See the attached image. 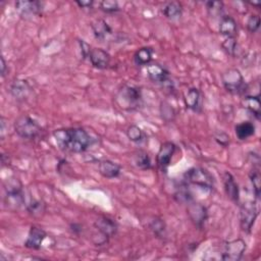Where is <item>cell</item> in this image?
<instances>
[{"instance_id": "3", "label": "cell", "mask_w": 261, "mask_h": 261, "mask_svg": "<svg viewBox=\"0 0 261 261\" xmlns=\"http://www.w3.org/2000/svg\"><path fill=\"white\" fill-rule=\"evenodd\" d=\"M16 133L24 139H34L41 133V126L33 118L29 116H22L16 120Z\"/></svg>"}, {"instance_id": "6", "label": "cell", "mask_w": 261, "mask_h": 261, "mask_svg": "<svg viewBox=\"0 0 261 261\" xmlns=\"http://www.w3.org/2000/svg\"><path fill=\"white\" fill-rule=\"evenodd\" d=\"M6 205L12 210H18L25 202L21 183L16 179L14 181H10L8 187L6 188Z\"/></svg>"}, {"instance_id": "2", "label": "cell", "mask_w": 261, "mask_h": 261, "mask_svg": "<svg viewBox=\"0 0 261 261\" xmlns=\"http://www.w3.org/2000/svg\"><path fill=\"white\" fill-rule=\"evenodd\" d=\"M115 100L118 106L124 110L137 109L142 102L141 90L134 86H124L118 91Z\"/></svg>"}, {"instance_id": "35", "label": "cell", "mask_w": 261, "mask_h": 261, "mask_svg": "<svg viewBox=\"0 0 261 261\" xmlns=\"http://www.w3.org/2000/svg\"><path fill=\"white\" fill-rule=\"evenodd\" d=\"M215 140L218 142V144H220L221 146L225 147L227 146V144L230 143V137H228L226 134L224 133H218L215 135Z\"/></svg>"}, {"instance_id": "27", "label": "cell", "mask_w": 261, "mask_h": 261, "mask_svg": "<svg viewBox=\"0 0 261 261\" xmlns=\"http://www.w3.org/2000/svg\"><path fill=\"white\" fill-rule=\"evenodd\" d=\"M126 136L127 138L133 141V142H136V143H139V142H142L143 139H144V133L143 130L137 126V125H130L128 126L127 130H126Z\"/></svg>"}, {"instance_id": "16", "label": "cell", "mask_w": 261, "mask_h": 261, "mask_svg": "<svg viewBox=\"0 0 261 261\" xmlns=\"http://www.w3.org/2000/svg\"><path fill=\"white\" fill-rule=\"evenodd\" d=\"M223 184H224V190L227 197L234 202H238L240 198V192H239L238 184L235 181V178L231 174L225 173L223 175Z\"/></svg>"}, {"instance_id": "12", "label": "cell", "mask_w": 261, "mask_h": 261, "mask_svg": "<svg viewBox=\"0 0 261 261\" xmlns=\"http://www.w3.org/2000/svg\"><path fill=\"white\" fill-rule=\"evenodd\" d=\"M89 59L93 67L99 70H104L108 68L110 63V55L100 48L92 49L89 55Z\"/></svg>"}, {"instance_id": "13", "label": "cell", "mask_w": 261, "mask_h": 261, "mask_svg": "<svg viewBox=\"0 0 261 261\" xmlns=\"http://www.w3.org/2000/svg\"><path fill=\"white\" fill-rule=\"evenodd\" d=\"M95 227L105 238H110L117 231L116 223L112 219H110L108 217H105V216H103V217L96 220Z\"/></svg>"}, {"instance_id": "38", "label": "cell", "mask_w": 261, "mask_h": 261, "mask_svg": "<svg viewBox=\"0 0 261 261\" xmlns=\"http://www.w3.org/2000/svg\"><path fill=\"white\" fill-rule=\"evenodd\" d=\"M0 60H2V77L4 78L7 75V62L4 58V56L2 57V59H0Z\"/></svg>"}, {"instance_id": "33", "label": "cell", "mask_w": 261, "mask_h": 261, "mask_svg": "<svg viewBox=\"0 0 261 261\" xmlns=\"http://www.w3.org/2000/svg\"><path fill=\"white\" fill-rule=\"evenodd\" d=\"M260 27V18L259 16H255V15H252L248 22H247V28L249 30V32L251 33H255Z\"/></svg>"}, {"instance_id": "11", "label": "cell", "mask_w": 261, "mask_h": 261, "mask_svg": "<svg viewBox=\"0 0 261 261\" xmlns=\"http://www.w3.org/2000/svg\"><path fill=\"white\" fill-rule=\"evenodd\" d=\"M46 233L38 226H32L25 246L32 250H39L46 238Z\"/></svg>"}, {"instance_id": "22", "label": "cell", "mask_w": 261, "mask_h": 261, "mask_svg": "<svg viewBox=\"0 0 261 261\" xmlns=\"http://www.w3.org/2000/svg\"><path fill=\"white\" fill-rule=\"evenodd\" d=\"M161 12L163 15L166 16V18H168L170 20H178L182 16L183 9H182L181 4L173 2V3H168L163 6Z\"/></svg>"}, {"instance_id": "26", "label": "cell", "mask_w": 261, "mask_h": 261, "mask_svg": "<svg viewBox=\"0 0 261 261\" xmlns=\"http://www.w3.org/2000/svg\"><path fill=\"white\" fill-rule=\"evenodd\" d=\"M135 166L140 170H149L151 168V160L147 152L138 151L134 156Z\"/></svg>"}, {"instance_id": "15", "label": "cell", "mask_w": 261, "mask_h": 261, "mask_svg": "<svg viewBox=\"0 0 261 261\" xmlns=\"http://www.w3.org/2000/svg\"><path fill=\"white\" fill-rule=\"evenodd\" d=\"M31 87L25 80H17L11 86V93L19 101H24L31 93Z\"/></svg>"}, {"instance_id": "17", "label": "cell", "mask_w": 261, "mask_h": 261, "mask_svg": "<svg viewBox=\"0 0 261 261\" xmlns=\"http://www.w3.org/2000/svg\"><path fill=\"white\" fill-rule=\"evenodd\" d=\"M188 213L191 219L197 224L198 226H202L207 218V211L206 208L198 203H189Z\"/></svg>"}, {"instance_id": "23", "label": "cell", "mask_w": 261, "mask_h": 261, "mask_svg": "<svg viewBox=\"0 0 261 261\" xmlns=\"http://www.w3.org/2000/svg\"><path fill=\"white\" fill-rule=\"evenodd\" d=\"M236 135L238 139L240 140H246L249 137L253 136L255 133V125L250 121H245L242 123H239L235 127Z\"/></svg>"}, {"instance_id": "10", "label": "cell", "mask_w": 261, "mask_h": 261, "mask_svg": "<svg viewBox=\"0 0 261 261\" xmlns=\"http://www.w3.org/2000/svg\"><path fill=\"white\" fill-rule=\"evenodd\" d=\"M175 151L176 145L172 142H166L160 146V149L157 154V163L162 171H166L170 166Z\"/></svg>"}, {"instance_id": "14", "label": "cell", "mask_w": 261, "mask_h": 261, "mask_svg": "<svg viewBox=\"0 0 261 261\" xmlns=\"http://www.w3.org/2000/svg\"><path fill=\"white\" fill-rule=\"evenodd\" d=\"M147 73L150 80L155 83H166L169 80V72L158 63H149Z\"/></svg>"}, {"instance_id": "30", "label": "cell", "mask_w": 261, "mask_h": 261, "mask_svg": "<svg viewBox=\"0 0 261 261\" xmlns=\"http://www.w3.org/2000/svg\"><path fill=\"white\" fill-rule=\"evenodd\" d=\"M206 8L208 13L212 17H217L222 14V9H223V4L220 2H209L206 3Z\"/></svg>"}, {"instance_id": "21", "label": "cell", "mask_w": 261, "mask_h": 261, "mask_svg": "<svg viewBox=\"0 0 261 261\" xmlns=\"http://www.w3.org/2000/svg\"><path fill=\"white\" fill-rule=\"evenodd\" d=\"M92 30L97 39L101 41L105 40L108 36L112 35V30L103 20H98L92 24Z\"/></svg>"}, {"instance_id": "34", "label": "cell", "mask_w": 261, "mask_h": 261, "mask_svg": "<svg viewBox=\"0 0 261 261\" xmlns=\"http://www.w3.org/2000/svg\"><path fill=\"white\" fill-rule=\"evenodd\" d=\"M151 227H152V230L155 232L156 235H159L160 233L165 231V223L161 221V219H155L152 222Z\"/></svg>"}, {"instance_id": "36", "label": "cell", "mask_w": 261, "mask_h": 261, "mask_svg": "<svg viewBox=\"0 0 261 261\" xmlns=\"http://www.w3.org/2000/svg\"><path fill=\"white\" fill-rule=\"evenodd\" d=\"M79 43H80V46H81V51H82V54H83V56H84V58H87V57H89V55H90V52H91V47L86 43V42H84L83 40L82 41H79Z\"/></svg>"}, {"instance_id": "7", "label": "cell", "mask_w": 261, "mask_h": 261, "mask_svg": "<svg viewBox=\"0 0 261 261\" xmlns=\"http://www.w3.org/2000/svg\"><path fill=\"white\" fill-rule=\"evenodd\" d=\"M258 215V209L254 202L248 201L242 204L240 209V222L241 228L245 233H251L256 217Z\"/></svg>"}, {"instance_id": "20", "label": "cell", "mask_w": 261, "mask_h": 261, "mask_svg": "<svg viewBox=\"0 0 261 261\" xmlns=\"http://www.w3.org/2000/svg\"><path fill=\"white\" fill-rule=\"evenodd\" d=\"M99 173L107 179L117 178L120 175V167L113 161L101 160L99 162Z\"/></svg>"}, {"instance_id": "4", "label": "cell", "mask_w": 261, "mask_h": 261, "mask_svg": "<svg viewBox=\"0 0 261 261\" xmlns=\"http://www.w3.org/2000/svg\"><path fill=\"white\" fill-rule=\"evenodd\" d=\"M185 179L189 184L198 186L205 190H211L214 182L211 175L204 169L193 168L185 174Z\"/></svg>"}, {"instance_id": "28", "label": "cell", "mask_w": 261, "mask_h": 261, "mask_svg": "<svg viewBox=\"0 0 261 261\" xmlns=\"http://www.w3.org/2000/svg\"><path fill=\"white\" fill-rule=\"evenodd\" d=\"M250 180L253 185V189L255 192L256 198H259L260 196V189H261V177L258 170H253L250 174Z\"/></svg>"}, {"instance_id": "1", "label": "cell", "mask_w": 261, "mask_h": 261, "mask_svg": "<svg viewBox=\"0 0 261 261\" xmlns=\"http://www.w3.org/2000/svg\"><path fill=\"white\" fill-rule=\"evenodd\" d=\"M53 136L57 145L64 151L82 153L91 145V137L84 128L81 127L56 129Z\"/></svg>"}, {"instance_id": "25", "label": "cell", "mask_w": 261, "mask_h": 261, "mask_svg": "<svg viewBox=\"0 0 261 261\" xmlns=\"http://www.w3.org/2000/svg\"><path fill=\"white\" fill-rule=\"evenodd\" d=\"M153 50L149 47L139 49L135 54V62L138 65H148L152 60Z\"/></svg>"}, {"instance_id": "18", "label": "cell", "mask_w": 261, "mask_h": 261, "mask_svg": "<svg viewBox=\"0 0 261 261\" xmlns=\"http://www.w3.org/2000/svg\"><path fill=\"white\" fill-rule=\"evenodd\" d=\"M219 32L220 34L226 38L235 37L237 33V23L230 16H223L220 19L219 23Z\"/></svg>"}, {"instance_id": "9", "label": "cell", "mask_w": 261, "mask_h": 261, "mask_svg": "<svg viewBox=\"0 0 261 261\" xmlns=\"http://www.w3.org/2000/svg\"><path fill=\"white\" fill-rule=\"evenodd\" d=\"M16 9L19 14L25 18L39 16L42 13V4L39 2H28V0H20L16 3Z\"/></svg>"}, {"instance_id": "8", "label": "cell", "mask_w": 261, "mask_h": 261, "mask_svg": "<svg viewBox=\"0 0 261 261\" xmlns=\"http://www.w3.org/2000/svg\"><path fill=\"white\" fill-rule=\"evenodd\" d=\"M245 250L246 243L241 239L228 242L224 246V251L222 253L221 259L228 261H239L242 259Z\"/></svg>"}, {"instance_id": "29", "label": "cell", "mask_w": 261, "mask_h": 261, "mask_svg": "<svg viewBox=\"0 0 261 261\" xmlns=\"http://www.w3.org/2000/svg\"><path fill=\"white\" fill-rule=\"evenodd\" d=\"M222 48L224 49V51L230 54L232 56H234L236 54V51L238 49V43L236 41L235 37H230V38H226L223 43H222Z\"/></svg>"}, {"instance_id": "32", "label": "cell", "mask_w": 261, "mask_h": 261, "mask_svg": "<svg viewBox=\"0 0 261 261\" xmlns=\"http://www.w3.org/2000/svg\"><path fill=\"white\" fill-rule=\"evenodd\" d=\"M28 210L32 215L39 216L42 212H44V204L40 201H33L28 206Z\"/></svg>"}, {"instance_id": "19", "label": "cell", "mask_w": 261, "mask_h": 261, "mask_svg": "<svg viewBox=\"0 0 261 261\" xmlns=\"http://www.w3.org/2000/svg\"><path fill=\"white\" fill-rule=\"evenodd\" d=\"M184 100L186 106L194 111H199L200 109V100H201V95L198 89L191 88L187 90L184 96Z\"/></svg>"}, {"instance_id": "5", "label": "cell", "mask_w": 261, "mask_h": 261, "mask_svg": "<svg viewBox=\"0 0 261 261\" xmlns=\"http://www.w3.org/2000/svg\"><path fill=\"white\" fill-rule=\"evenodd\" d=\"M222 83L226 91L232 94H241L246 89V84L241 72L231 69L222 75Z\"/></svg>"}, {"instance_id": "24", "label": "cell", "mask_w": 261, "mask_h": 261, "mask_svg": "<svg viewBox=\"0 0 261 261\" xmlns=\"http://www.w3.org/2000/svg\"><path fill=\"white\" fill-rule=\"evenodd\" d=\"M244 106L251 111L257 118L260 117L261 113V104H260V99L259 96H246L243 100Z\"/></svg>"}, {"instance_id": "31", "label": "cell", "mask_w": 261, "mask_h": 261, "mask_svg": "<svg viewBox=\"0 0 261 261\" xmlns=\"http://www.w3.org/2000/svg\"><path fill=\"white\" fill-rule=\"evenodd\" d=\"M100 8L103 12L108 14L116 13L119 11L118 4L116 2H113V0H104V2L100 4Z\"/></svg>"}, {"instance_id": "37", "label": "cell", "mask_w": 261, "mask_h": 261, "mask_svg": "<svg viewBox=\"0 0 261 261\" xmlns=\"http://www.w3.org/2000/svg\"><path fill=\"white\" fill-rule=\"evenodd\" d=\"M76 4L82 9H89L93 6V2H76Z\"/></svg>"}]
</instances>
